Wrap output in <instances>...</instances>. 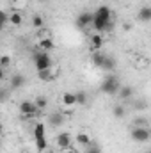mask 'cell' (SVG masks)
<instances>
[{"mask_svg": "<svg viewBox=\"0 0 151 153\" xmlns=\"http://www.w3.org/2000/svg\"><path fill=\"white\" fill-rule=\"evenodd\" d=\"M93 27L96 32H109L114 29V22H112V11L107 5H100L94 13V22Z\"/></svg>", "mask_w": 151, "mask_h": 153, "instance_id": "6da1fadb", "label": "cell"}, {"mask_svg": "<svg viewBox=\"0 0 151 153\" xmlns=\"http://www.w3.org/2000/svg\"><path fill=\"white\" fill-rule=\"evenodd\" d=\"M121 87H123V85H121L119 78L114 75V73H109V75L103 78V82H101V85H100V91H101L103 94L114 96V94H119Z\"/></svg>", "mask_w": 151, "mask_h": 153, "instance_id": "7a4b0ae2", "label": "cell"}, {"mask_svg": "<svg viewBox=\"0 0 151 153\" xmlns=\"http://www.w3.org/2000/svg\"><path fill=\"white\" fill-rule=\"evenodd\" d=\"M34 66H36L38 71L50 70V68H53V61H52V57L48 55V52L41 50V52H36V53H34Z\"/></svg>", "mask_w": 151, "mask_h": 153, "instance_id": "3957f363", "label": "cell"}, {"mask_svg": "<svg viewBox=\"0 0 151 153\" xmlns=\"http://www.w3.org/2000/svg\"><path fill=\"white\" fill-rule=\"evenodd\" d=\"M130 137L135 143H148L151 139V128L148 125H144V126H133L132 132H130Z\"/></svg>", "mask_w": 151, "mask_h": 153, "instance_id": "277c9868", "label": "cell"}, {"mask_svg": "<svg viewBox=\"0 0 151 153\" xmlns=\"http://www.w3.org/2000/svg\"><path fill=\"white\" fill-rule=\"evenodd\" d=\"M34 139H36V148L39 152H44L48 148L46 135H44V125L43 123H36V126H34Z\"/></svg>", "mask_w": 151, "mask_h": 153, "instance_id": "5b68a950", "label": "cell"}, {"mask_svg": "<svg viewBox=\"0 0 151 153\" xmlns=\"http://www.w3.org/2000/svg\"><path fill=\"white\" fill-rule=\"evenodd\" d=\"M38 105H36V102H29V100H23L21 103H20V112L23 117H34V116L38 114Z\"/></svg>", "mask_w": 151, "mask_h": 153, "instance_id": "8992f818", "label": "cell"}, {"mask_svg": "<svg viewBox=\"0 0 151 153\" xmlns=\"http://www.w3.org/2000/svg\"><path fill=\"white\" fill-rule=\"evenodd\" d=\"M93 22H94V13L82 11V13L76 16V27H78V29H85V27L93 25Z\"/></svg>", "mask_w": 151, "mask_h": 153, "instance_id": "52a82bcc", "label": "cell"}, {"mask_svg": "<svg viewBox=\"0 0 151 153\" xmlns=\"http://www.w3.org/2000/svg\"><path fill=\"white\" fill-rule=\"evenodd\" d=\"M57 146L59 148H70L71 146V135L68 134V132H61V134H57Z\"/></svg>", "mask_w": 151, "mask_h": 153, "instance_id": "ba28073f", "label": "cell"}, {"mask_svg": "<svg viewBox=\"0 0 151 153\" xmlns=\"http://www.w3.org/2000/svg\"><path fill=\"white\" fill-rule=\"evenodd\" d=\"M137 18L142 23H150L151 22V5H142L141 11H139V14H137Z\"/></svg>", "mask_w": 151, "mask_h": 153, "instance_id": "9c48e42d", "label": "cell"}, {"mask_svg": "<svg viewBox=\"0 0 151 153\" xmlns=\"http://www.w3.org/2000/svg\"><path fill=\"white\" fill-rule=\"evenodd\" d=\"M105 59H107V53H103V52H100V50H96V52L93 53V57H91V61H93V64H94L96 68H101L103 62H105Z\"/></svg>", "mask_w": 151, "mask_h": 153, "instance_id": "30bf717a", "label": "cell"}, {"mask_svg": "<svg viewBox=\"0 0 151 153\" xmlns=\"http://www.w3.org/2000/svg\"><path fill=\"white\" fill-rule=\"evenodd\" d=\"M23 85H25V76L21 75V73H14V75L11 76V87L13 89H20Z\"/></svg>", "mask_w": 151, "mask_h": 153, "instance_id": "8fae6325", "label": "cell"}, {"mask_svg": "<svg viewBox=\"0 0 151 153\" xmlns=\"http://www.w3.org/2000/svg\"><path fill=\"white\" fill-rule=\"evenodd\" d=\"M101 46H103V36H101L100 32L93 34V36H91V48L96 52V50H100Z\"/></svg>", "mask_w": 151, "mask_h": 153, "instance_id": "7c38bea8", "label": "cell"}, {"mask_svg": "<svg viewBox=\"0 0 151 153\" xmlns=\"http://www.w3.org/2000/svg\"><path fill=\"white\" fill-rule=\"evenodd\" d=\"M62 103H64V105H68V107L76 105V93H71V91L64 93V94H62Z\"/></svg>", "mask_w": 151, "mask_h": 153, "instance_id": "4fadbf2b", "label": "cell"}, {"mask_svg": "<svg viewBox=\"0 0 151 153\" xmlns=\"http://www.w3.org/2000/svg\"><path fill=\"white\" fill-rule=\"evenodd\" d=\"M115 66H117L115 59H114V57H110V55H107V59H105V62H103L101 70H103V71H107V73H112L114 70H115Z\"/></svg>", "mask_w": 151, "mask_h": 153, "instance_id": "5bb4252c", "label": "cell"}, {"mask_svg": "<svg viewBox=\"0 0 151 153\" xmlns=\"http://www.w3.org/2000/svg\"><path fill=\"white\" fill-rule=\"evenodd\" d=\"M76 143L80 144V146H84V148H87L89 144H91V137L85 134V132H80V134H76Z\"/></svg>", "mask_w": 151, "mask_h": 153, "instance_id": "9a60e30c", "label": "cell"}, {"mask_svg": "<svg viewBox=\"0 0 151 153\" xmlns=\"http://www.w3.org/2000/svg\"><path fill=\"white\" fill-rule=\"evenodd\" d=\"M38 75H39V78H41L43 82H52V80L57 76L55 73H53V71H52V68H50V70H43V71H38Z\"/></svg>", "mask_w": 151, "mask_h": 153, "instance_id": "2e32d148", "label": "cell"}, {"mask_svg": "<svg viewBox=\"0 0 151 153\" xmlns=\"http://www.w3.org/2000/svg\"><path fill=\"white\" fill-rule=\"evenodd\" d=\"M132 96H133V89L130 85H123L121 91H119V98L121 100H130Z\"/></svg>", "mask_w": 151, "mask_h": 153, "instance_id": "e0dca14e", "label": "cell"}, {"mask_svg": "<svg viewBox=\"0 0 151 153\" xmlns=\"http://www.w3.org/2000/svg\"><path fill=\"white\" fill-rule=\"evenodd\" d=\"M62 121H64V117H62V114H59V112H55V114L50 116V125H52V126H61Z\"/></svg>", "mask_w": 151, "mask_h": 153, "instance_id": "ac0fdd59", "label": "cell"}, {"mask_svg": "<svg viewBox=\"0 0 151 153\" xmlns=\"http://www.w3.org/2000/svg\"><path fill=\"white\" fill-rule=\"evenodd\" d=\"M39 48H43L44 52H48V50L53 48V41H52L50 38H43L41 41H39Z\"/></svg>", "mask_w": 151, "mask_h": 153, "instance_id": "d6986e66", "label": "cell"}, {"mask_svg": "<svg viewBox=\"0 0 151 153\" xmlns=\"http://www.w3.org/2000/svg\"><path fill=\"white\" fill-rule=\"evenodd\" d=\"M9 22H11L13 25H21V22H23L21 13H11V14H9Z\"/></svg>", "mask_w": 151, "mask_h": 153, "instance_id": "ffe728a7", "label": "cell"}, {"mask_svg": "<svg viewBox=\"0 0 151 153\" xmlns=\"http://www.w3.org/2000/svg\"><path fill=\"white\" fill-rule=\"evenodd\" d=\"M32 25H34L36 29H43V27H44V20H43V16L34 14V16H32Z\"/></svg>", "mask_w": 151, "mask_h": 153, "instance_id": "44dd1931", "label": "cell"}, {"mask_svg": "<svg viewBox=\"0 0 151 153\" xmlns=\"http://www.w3.org/2000/svg\"><path fill=\"white\" fill-rule=\"evenodd\" d=\"M85 102H87L85 91H76V105H85Z\"/></svg>", "mask_w": 151, "mask_h": 153, "instance_id": "7402d4cb", "label": "cell"}, {"mask_svg": "<svg viewBox=\"0 0 151 153\" xmlns=\"http://www.w3.org/2000/svg\"><path fill=\"white\" fill-rule=\"evenodd\" d=\"M112 114H114V117H117V119H121V117L124 116V107H123V105H114V109H112Z\"/></svg>", "mask_w": 151, "mask_h": 153, "instance_id": "603a6c76", "label": "cell"}, {"mask_svg": "<svg viewBox=\"0 0 151 153\" xmlns=\"http://www.w3.org/2000/svg\"><path fill=\"white\" fill-rule=\"evenodd\" d=\"M34 102H36V105H38L39 111H41V109H46V105H48V100H46L44 96H38Z\"/></svg>", "mask_w": 151, "mask_h": 153, "instance_id": "cb8c5ba5", "label": "cell"}, {"mask_svg": "<svg viewBox=\"0 0 151 153\" xmlns=\"http://www.w3.org/2000/svg\"><path fill=\"white\" fill-rule=\"evenodd\" d=\"M85 153H101V148L98 146V144H94V143H91L87 148H85Z\"/></svg>", "mask_w": 151, "mask_h": 153, "instance_id": "d4e9b609", "label": "cell"}, {"mask_svg": "<svg viewBox=\"0 0 151 153\" xmlns=\"http://www.w3.org/2000/svg\"><path fill=\"white\" fill-rule=\"evenodd\" d=\"M9 64H11V57H9V55H2V57H0V66L5 70Z\"/></svg>", "mask_w": 151, "mask_h": 153, "instance_id": "484cf974", "label": "cell"}, {"mask_svg": "<svg viewBox=\"0 0 151 153\" xmlns=\"http://www.w3.org/2000/svg\"><path fill=\"white\" fill-rule=\"evenodd\" d=\"M137 111H144V109H148V102L146 100H139V102H135V105H133Z\"/></svg>", "mask_w": 151, "mask_h": 153, "instance_id": "4316f807", "label": "cell"}, {"mask_svg": "<svg viewBox=\"0 0 151 153\" xmlns=\"http://www.w3.org/2000/svg\"><path fill=\"white\" fill-rule=\"evenodd\" d=\"M135 126H144V125H148V119L146 117H135Z\"/></svg>", "mask_w": 151, "mask_h": 153, "instance_id": "83f0119b", "label": "cell"}, {"mask_svg": "<svg viewBox=\"0 0 151 153\" xmlns=\"http://www.w3.org/2000/svg\"><path fill=\"white\" fill-rule=\"evenodd\" d=\"M5 22H9V14L4 11V13H2V23H5Z\"/></svg>", "mask_w": 151, "mask_h": 153, "instance_id": "f1b7e54d", "label": "cell"}, {"mask_svg": "<svg viewBox=\"0 0 151 153\" xmlns=\"http://www.w3.org/2000/svg\"><path fill=\"white\" fill-rule=\"evenodd\" d=\"M66 153H78V152H76V150H68Z\"/></svg>", "mask_w": 151, "mask_h": 153, "instance_id": "f546056e", "label": "cell"}, {"mask_svg": "<svg viewBox=\"0 0 151 153\" xmlns=\"http://www.w3.org/2000/svg\"><path fill=\"white\" fill-rule=\"evenodd\" d=\"M38 2H48V0H38Z\"/></svg>", "mask_w": 151, "mask_h": 153, "instance_id": "4dcf8cb0", "label": "cell"}, {"mask_svg": "<svg viewBox=\"0 0 151 153\" xmlns=\"http://www.w3.org/2000/svg\"><path fill=\"white\" fill-rule=\"evenodd\" d=\"M148 153H151V148H150V150H148Z\"/></svg>", "mask_w": 151, "mask_h": 153, "instance_id": "1f68e13d", "label": "cell"}]
</instances>
